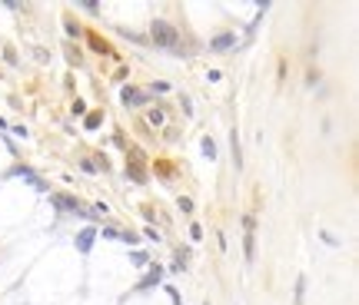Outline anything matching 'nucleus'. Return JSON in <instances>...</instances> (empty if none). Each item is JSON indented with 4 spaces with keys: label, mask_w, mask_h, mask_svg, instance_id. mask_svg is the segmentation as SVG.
Segmentation results:
<instances>
[{
    "label": "nucleus",
    "mask_w": 359,
    "mask_h": 305,
    "mask_svg": "<svg viewBox=\"0 0 359 305\" xmlns=\"http://www.w3.org/2000/svg\"><path fill=\"white\" fill-rule=\"evenodd\" d=\"M203 152H206V159H216V143L210 140V136L203 140Z\"/></svg>",
    "instance_id": "8"
},
{
    "label": "nucleus",
    "mask_w": 359,
    "mask_h": 305,
    "mask_svg": "<svg viewBox=\"0 0 359 305\" xmlns=\"http://www.w3.org/2000/svg\"><path fill=\"white\" fill-rule=\"evenodd\" d=\"M303 295H306V279L299 275V279H296V305L303 302Z\"/></svg>",
    "instance_id": "11"
},
{
    "label": "nucleus",
    "mask_w": 359,
    "mask_h": 305,
    "mask_svg": "<svg viewBox=\"0 0 359 305\" xmlns=\"http://www.w3.org/2000/svg\"><path fill=\"white\" fill-rule=\"evenodd\" d=\"M150 123H153V126H157V123H163V113H160V109H153V113H150Z\"/></svg>",
    "instance_id": "13"
},
{
    "label": "nucleus",
    "mask_w": 359,
    "mask_h": 305,
    "mask_svg": "<svg viewBox=\"0 0 359 305\" xmlns=\"http://www.w3.org/2000/svg\"><path fill=\"white\" fill-rule=\"evenodd\" d=\"M253 255H256V232H253V229H246V259L253 262Z\"/></svg>",
    "instance_id": "6"
},
{
    "label": "nucleus",
    "mask_w": 359,
    "mask_h": 305,
    "mask_svg": "<svg viewBox=\"0 0 359 305\" xmlns=\"http://www.w3.org/2000/svg\"><path fill=\"white\" fill-rule=\"evenodd\" d=\"M93 236H97L93 229H83V232L77 236V249H80V252H90V246H93Z\"/></svg>",
    "instance_id": "5"
},
{
    "label": "nucleus",
    "mask_w": 359,
    "mask_h": 305,
    "mask_svg": "<svg viewBox=\"0 0 359 305\" xmlns=\"http://www.w3.org/2000/svg\"><path fill=\"white\" fill-rule=\"evenodd\" d=\"M123 103H126V106H143L146 93H143V90H136V87H126L123 90Z\"/></svg>",
    "instance_id": "4"
},
{
    "label": "nucleus",
    "mask_w": 359,
    "mask_h": 305,
    "mask_svg": "<svg viewBox=\"0 0 359 305\" xmlns=\"http://www.w3.org/2000/svg\"><path fill=\"white\" fill-rule=\"evenodd\" d=\"M233 163H236V169L243 166V156H239V136L233 133Z\"/></svg>",
    "instance_id": "9"
},
{
    "label": "nucleus",
    "mask_w": 359,
    "mask_h": 305,
    "mask_svg": "<svg viewBox=\"0 0 359 305\" xmlns=\"http://www.w3.org/2000/svg\"><path fill=\"white\" fill-rule=\"evenodd\" d=\"M150 33H153V44H157V47H167V50L180 47V33H177V27H173V23H167V20H153Z\"/></svg>",
    "instance_id": "1"
},
{
    "label": "nucleus",
    "mask_w": 359,
    "mask_h": 305,
    "mask_svg": "<svg viewBox=\"0 0 359 305\" xmlns=\"http://www.w3.org/2000/svg\"><path fill=\"white\" fill-rule=\"evenodd\" d=\"M100 123H103V113H90L87 116V130H97Z\"/></svg>",
    "instance_id": "10"
},
{
    "label": "nucleus",
    "mask_w": 359,
    "mask_h": 305,
    "mask_svg": "<svg viewBox=\"0 0 359 305\" xmlns=\"http://www.w3.org/2000/svg\"><path fill=\"white\" fill-rule=\"evenodd\" d=\"M160 275H163V272H160V269H153V272L146 275V279H143V282H140V285H136V289L143 292V289H150V285H157V282H160Z\"/></svg>",
    "instance_id": "7"
},
{
    "label": "nucleus",
    "mask_w": 359,
    "mask_h": 305,
    "mask_svg": "<svg viewBox=\"0 0 359 305\" xmlns=\"http://www.w3.org/2000/svg\"><path fill=\"white\" fill-rule=\"evenodd\" d=\"M126 176L136 179V183H143V169H140V166H126Z\"/></svg>",
    "instance_id": "12"
},
{
    "label": "nucleus",
    "mask_w": 359,
    "mask_h": 305,
    "mask_svg": "<svg viewBox=\"0 0 359 305\" xmlns=\"http://www.w3.org/2000/svg\"><path fill=\"white\" fill-rule=\"evenodd\" d=\"M50 203H54L57 209H63V212H83V216H90L87 209H80V203L73 196H67V193H54V196H50Z\"/></svg>",
    "instance_id": "2"
},
{
    "label": "nucleus",
    "mask_w": 359,
    "mask_h": 305,
    "mask_svg": "<svg viewBox=\"0 0 359 305\" xmlns=\"http://www.w3.org/2000/svg\"><path fill=\"white\" fill-rule=\"evenodd\" d=\"M230 47H236V33H216L213 40H210V50H213V53H226Z\"/></svg>",
    "instance_id": "3"
}]
</instances>
